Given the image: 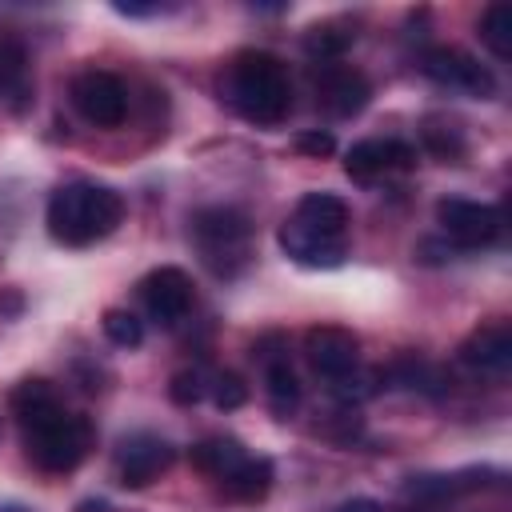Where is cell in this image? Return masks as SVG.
<instances>
[{
    "instance_id": "7",
    "label": "cell",
    "mask_w": 512,
    "mask_h": 512,
    "mask_svg": "<svg viewBox=\"0 0 512 512\" xmlns=\"http://www.w3.org/2000/svg\"><path fill=\"white\" fill-rule=\"evenodd\" d=\"M176 464V448L168 436L160 432H128L120 436L116 452H112V476L120 488H148L152 480H160L168 468Z\"/></svg>"
},
{
    "instance_id": "25",
    "label": "cell",
    "mask_w": 512,
    "mask_h": 512,
    "mask_svg": "<svg viewBox=\"0 0 512 512\" xmlns=\"http://www.w3.org/2000/svg\"><path fill=\"white\" fill-rule=\"evenodd\" d=\"M168 396H172V404H180V408L200 404V400L208 396V376H204V368H180V372H172Z\"/></svg>"
},
{
    "instance_id": "28",
    "label": "cell",
    "mask_w": 512,
    "mask_h": 512,
    "mask_svg": "<svg viewBox=\"0 0 512 512\" xmlns=\"http://www.w3.org/2000/svg\"><path fill=\"white\" fill-rule=\"evenodd\" d=\"M112 12L116 16H132V20H144V16H164V12H176V8L172 4H124V0H116Z\"/></svg>"
},
{
    "instance_id": "19",
    "label": "cell",
    "mask_w": 512,
    "mask_h": 512,
    "mask_svg": "<svg viewBox=\"0 0 512 512\" xmlns=\"http://www.w3.org/2000/svg\"><path fill=\"white\" fill-rule=\"evenodd\" d=\"M272 480H276V468H272V460L268 456H248L224 484H216L228 500H236V504H260L268 492H272Z\"/></svg>"
},
{
    "instance_id": "9",
    "label": "cell",
    "mask_w": 512,
    "mask_h": 512,
    "mask_svg": "<svg viewBox=\"0 0 512 512\" xmlns=\"http://www.w3.org/2000/svg\"><path fill=\"white\" fill-rule=\"evenodd\" d=\"M436 224L440 232L464 248V252H476V248H492L504 232V216L496 204H484V200H464V196H444L436 204Z\"/></svg>"
},
{
    "instance_id": "3",
    "label": "cell",
    "mask_w": 512,
    "mask_h": 512,
    "mask_svg": "<svg viewBox=\"0 0 512 512\" xmlns=\"http://www.w3.org/2000/svg\"><path fill=\"white\" fill-rule=\"evenodd\" d=\"M348 224L352 212L336 192H304L284 216L276 240L300 268H340L348 256Z\"/></svg>"
},
{
    "instance_id": "15",
    "label": "cell",
    "mask_w": 512,
    "mask_h": 512,
    "mask_svg": "<svg viewBox=\"0 0 512 512\" xmlns=\"http://www.w3.org/2000/svg\"><path fill=\"white\" fill-rule=\"evenodd\" d=\"M412 168H416V148L404 144V140H396V136L360 140L344 156V172L356 184H376V180H388V176H404Z\"/></svg>"
},
{
    "instance_id": "16",
    "label": "cell",
    "mask_w": 512,
    "mask_h": 512,
    "mask_svg": "<svg viewBox=\"0 0 512 512\" xmlns=\"http://www.w3.org/2000/svg\"><path fill=\"white\" fill-rule=\"evenodd\" d=\"M460 364H468L472 372L484 376H508L512 368V324L508 320H488L480 328H472L460 340Z\"/></svg>"
},
{
    "instance_id": "18",
    "label": "cell",
    "mask_w": 512,
    "mask_h": 512,
    "mask_svg": "<svg viewBox=\"0 0 512 512\" xmlns=\"http://www.w3.org/2000/svg\"><path fill=\"white\" fill-rule=\"evenodd\" d=\"M352 44H356V20H348V16H328V20H320V24H312L304 32V52L316 64L340 60Z\"/></svg>"
},
{
    "instance_id": "4",
    "label": "cell",
    "mask_w": 512,
    "mask_h": 512,
    "mask_svg": "<svg viewBox=\"0 0 512 512\" xmlns=\"http://www.w3.org/2000/svg\"><path fill=\"white\" fill-rule=\"evenodd\" d=\"M124 220V196L96 180H68L48 196V236L64 248H92Z\"/></svg>"
},
{
    "instance_id": "22",
    "label": "cell",
    "mask_w": 512,
    "mask_h": 512,
    "mask_svg": "<svg viewBox=\"0 0 512 512\" xmlns=\"http://www.w3.org/2000/svg\"><path fill=\"white\" fill-rule=\"evenodd\" d=\"M480 40L496 60L512 56V8L508 4H488L480 12Z\"/></svg>"
},
{
    "instance_id": "6",
    "label": "cell",
    "mask_w": 512,
    "mask_h": 512,
    "mask_svg": "<svg viewBox=\"0 0 512 512\" xmlns=\"http://www.w3.org/2000/svg\"><path fill=\"white\" fill-rule=\"evenodd\" d=\"M420 72L444 88V92H456V96H472V100H492L496 96V76L488 64H480L476 56H468L464 48H452V44H432L420 52Z\"/></svg>"
},
{
    "instance_id": "13",
    "label": "cell",
    "mask_w": 512,
    "mask_h": 512,
    "mask_svg": "<svg viewBox=\"0 0 512 512\" xmlns=\"http://www.w3.org/2000/svg\"><path fill=\"white\" fill-rule=\"evenodd\" d=\"M252 356L264 372V396H268V408L288 420L300 404V380H296V368L288 360V340L280 332H264L256 344H252Z\"/></svg>"
},
{
    "instance_id": "5",
    "label": "cell",
    "mask_w": 512,
    "mask_h": 512,
    "mask_svg": "<svg viewBox=\"0 0 512 512\" xmlns=\"http://www.w3.org/2000/svg\"><path fill=\"white\" fill-rule=\"evenodd\" d=\"M188 236L196 244V256L204 260V268L220 280H236L256 256V228L232 204L196 208L188 220Z\"/></svg>"
},
{
    "instance_id": "23",
    "label": "cell",
    "mask_w": 512,
    "mask_h": 512,
    "mask_svg": "<svg viewBox=\"0 0 512 512\" xmlns=\"http://www.w3.org/2000/svg\"><path fill=\"white\" fill-rule=\"evenodd\" d=\"M24 68H28V60H24L20 40L8 36V32H0V100L4 96H16L24 88Z\"/></svg>"
},
{
    "instance_id": "2",
    "label": "cell",
    "mask_w": 512,
    "mask_h": 512,
    "mask_svg": "<svg viewBox=\"0 0 512 512\" xmlns=\"http://www.w3.org/2000/svg\"><path fill=\"white\" fill-rule=\"evenodd\" d=\"M220 100L256 128H276L292 112V80L280 56L264 48L236 52L220 72Z\"/></svg>"
},
{
    "instance_id": "20",
    "label": "cell",
    "mask_w": 512,
    "mask_h": 512,
    "mask_svg": "<svg viewBox=\"0 0 512 512\" xmlns=\"http://www.w3.org/2000/svg\"><path fill=\"white\" fill-rule=\"evenodd\" d=\"M420 144L440 164H464V156H468V140H464L460 124L448 116H424L420 120Z\"/></svg>"
},
{
    "instance_id": "14",
    "label": "cell",
    "mask_w": 512,
    "mask_h": 512,
    "mask_svg": "<svg viewBox=\"0 0 512 512\" xmlns=\"http://www.w3.org/2000/svg\"><path fill=\"white\" fill-rule=\"evenodd\" d=\"M192 280L184 268L176 264H164V268H152L144 280H140V304L148 312V320H156L160 328H176L188 312H192Z\"/></svg>"
},
{
    "instance_id": "26",
    "label": "cell",
    "mask_w": 512,
    "mask_h": 512,
    "mask_svg": "<svg viewBox=\"0 0 512 512\" xmlns=\"http://www.w3.org/2000/svg\"><path fill=\"white\" fill-rule=\"evenodd\" d=\"M208 396H212V404L216 408H224V412H232V408H240L244 400H248V384L236 376V372H216V376H208Z\"/></svg>"
},
{
    "instance_id": "29",
    "label": "cell",
    "mask_w": 512,
    "mask_h": 512,
    "mask_svg": "<svg viewBox=\"0 0 512 512\" xmlns=\"http://www.w3.org/2000/svg\"><path fill=\"white\" fill-rule=\"evenodd\" d=\"M332 512H380V504H376V500H368V496H352V500L336 504Z\"/></svg>"
},
{
    "instance_id": "30",
    "label": "cell",
    "mask_w": 512,
    "mask_h": 512,
    "mask_svg": "<svg viewBox=\"0 0 512 512\" xmlns=\"http://www.w3.org/2000/svg\"><path fill=\"white\" fill-rule=\"evenodd\" d=\"M0 512H16V508H0Z\"/></svg>"
},
{
    "instance_id": "10",
    "label": "cell",
    "mask_w": 512,
    "mask_h": 512,
    "mask_svg": "<svg viewBox=\"0 0 512 512\" xmlns=\"http://www.w3.org/2000/svg\"><path fill=\"white\" fill-rule=\"evenodd\" d=\"M312 88H316V104L332 116V120H348L360 116L372 100V84L360 68L332 60V64H312Z\"/></svg>"
},
{
    "instance_id": "12",
    "label": "cell",
    "mask_w": 512,
    "mask_h": 512,
    "mask_svg": "<svg viewBox=\"0 0 512 512\" xmlns=\"http://www.w3.org/2000/svg\"><path fill=\"white\" fill-rule=\"evenodd\" d=\"M304 356L316 376L336 384L360 368V336L344 324H312L304 332Z\"/></svg>"
},
{
    "instance_id": "11",
    "label": "cell",
    "mask_w": 512,
    "mask_h": 512,
    "mask_svg": "<svg viewBox=\"0 0 512 512\" xmlns=\"http://www.w3.org/2000/svg\"><path fill=\"white\" fill-rule=\"evenodd\" d=\"M504 480V472L496 468H460V472H424V476H408L400 496L404 504H416V508H440L448 500H460L468 492H484V488H496Z\"/></svg>"
},
{
    "instance_id": "24",
    "label": "cell",
    "mask_w": 512,
    "mask_h": 512,
    "mask_svg": "<svg viewBox=\"0 0 512 512\" xmlns=\"http://www.w3.org/2000/svg\"><path fill=\"white\" fill-rule=\"evenodd\" d=\"M100 328H104V336H108L116 348H140V340H144V324H140V316L128 312V308H104Z\"/></svg>"
},
{
    "instance_id": "27",
    "label": "cell",
    "mask_w": 512,
    "mask_h": 512,
    "mask_svg": "<svg viewBox=\"0 0 512 512\" xmlns=\"http://www.w3.org/2000/svg\"><path fill=\"white\" fill-rule=\"evenodd\" d=\"M296 148H300L304 156H316V160H320V156H332V152H336V140H332V132H320V128H316V132H300V136H296Z\"/></svg>"
},
{
    "instance_id": "17",
    "label": "cell",
    "mask_w": 512,
    "mask_h": 512,
    "mask_svg": "<svg viewBox=\"0 0 512 512\" xmlns=\"http://www.w3.org/2000/svg\"><path fill=\"white\" fill-rule=\"evenodd\" d=\"M248 456H252V452H248L236 436H204V440H196V444L188 448V464H192L200 476L216 480V484H224Z\"/></svg>"
},
{
    "instance_id": "21",
    "label": "cell",
    "mask_w": 512,
    "mask_h": 512,
    "mask_svg": "<svg viewBox=\"0 0 512 512\" xmlns=\"http://www.w3.org/2000/svg\"><path fill=\"white\" fill-rule=\"evenodd\" d=\"M384 376H388L392 384H400V388H408V392H424V396H440V392L448 388L444 372H440L432 360H424L420 352H404V356H396V360L388 364Z\"/></svg>"
},
{
    "instance_id": "8",
    "label": "cell",
    "mask_w": 512,
    "mask_h": 512,
    "mask_svg": "<svg viewBox=\"0 0 512 512\" xmlns=\"http://www.w3.org/2000/svg\"><path fill=\"white\" fill-rule=\"evenodd\" d=\"M72 108L96 128H120L128 116V84L108 68H84L68 84Z\"/></svg>"
},
{
    "instance_id": "1",
    "label": "cell",
    "mask_w": 512,
    "mask_h": 512,
    "mask_svg": "<svg viewBox=\"0 0 512 512\" xmlns=\"http://www.w3.org/2000/svg\"><path fill=\"white\" fill-rule=\"evenodd\" d=\"M12 404V416H16V428H20V444H24V456L48 472V476H64L72 468H80L96 444V428L88 416L72 412L56 384L44 380V376H28L12 388L8 396Z\"/></svg>"
}]
</instances>
